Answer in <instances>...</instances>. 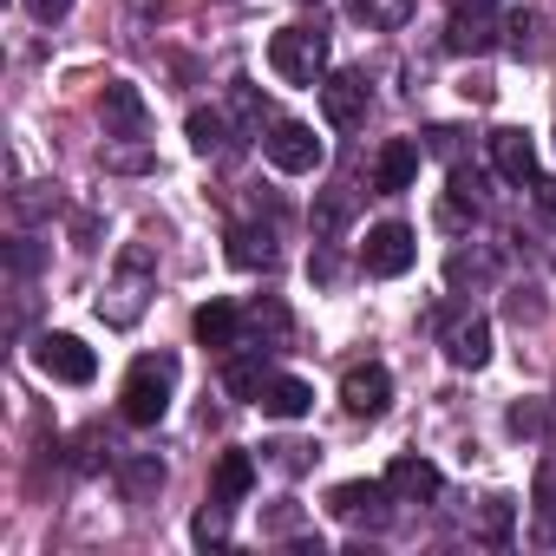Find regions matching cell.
<instances>
[{
    "mask_svg": "<svg viewBox=\"0 0 556 556\" xmlns=\"http://www.w3.org/2000/svg\"><path fill=\"white\" fill-rule=\"evenodd\" d=\"M268 73L282 79V86H308V92H315V86L328 79V34L308 27V21L268 34Z\"/></svg>",
    "mask_w": 556,
    "mask_h": 556,
    "instance_id": "6da1fadb",
    "label": "cell"
},
{
    "mask_svg": "<svg viewBox=\"0 0 556 556\" xmlns=\"http://www.w3.org/2000/svg\"><path fill=\"white\" fill-rule=\"evenodd\" d=\"M170 393H177V361H170V354H144V361H131V374H125L118 413H125L131 426H157V419L170 413Z\"/></svg>",
    "mask_w": 556,
    "mask_h": 556,
    "instance_id": "7a4b0ae2",
    "label": "cell"
},
{
    "mask_svg": "<svg viewBox=\"0 0 556 556\" xmlns=\"http://www.w3.org/2000/svg\"><path fill=\"white\" fill-rule=\"evenodd\" d=\"M262 157L282 170V177H308V170H321V138L302 118H275L268 138H262Z\"/></svg>",
    "mask_w": 556,
    "mask_h": 556,
    "instance_id": "3957f363",
    "label": "cell"
},
{
    "mask_svg": "<svg viewBox=\"0 0 556 556\" xmlns=\"http://www.w3.org/2000/svg\"><path fill=\"white\" fill-rule=\"evenodd\" d=\"M504 14L497 0H445V47L452 53H491Z\"/></svg>",
    "mask_w": 556,
    "mask_h": 556,
    "instance_id": "277c9868",
    "label": "cell"
},
{
    "mask_svg": "<svg viewBox=\"0 0 556 556\" xmlns=\"http://www.w3.org/2000/svg\"><path fill=\"white\" fill-rule=\"evenodd\" d=\"M34 367H40L47 380H60V387H92L99 354H92L79 334H40V341H34Z\"/></svg>",
    "mask_w": 556,
    "mask_h": 556,
    "instance_id": "5b68a950",
    "label": "cell"
},
{
    "mask_svg": "<svg viewBox=\"0 0 556 556\" xmlns=\"http://www.w3.org/2000/svg\"><path fill=\"white\" fill-rule=\"evenodd\" d=\"M413 262H419V236H413L406 223H374V229H367V242H361V268H367V275L393 282V275H406Z\"/></svg>",
    "mask_w": 556,
    "mask_h": 556,
    "instance_id": "8992f818",
    "label": "cell"
},
{
    "mask_svg": "<svg viewBox=\"0 0 556 556\" xmlns=\"http://www.w3.org/2000/svg\"><path fill=\"white\" fill-rule=\"evenodd\" d=\"M387 504H400V497L387 491V478H348V484L328 491V510H334V517H348V523H374V530L393 517Z\"/></svg>",
    "mask_w": 556,
    "mask_h": 556,
    "instance_id": "52a82bcc",
    "label": "cell"
},
{
    "mask_svg": "<svg viewBox=\"0 0 556 556\" xmlns=\"http://www.w3.org/2000/svg\"><path fill=\"white\" fill-rule=\"evenodd\" d=\"M367 105H374V92H367L361 73H328L321 79V118L334 131H361L367 125Z\"/></svg>",
    "mask_w": 556,
    "mask_h": 556,
    "instance_id": "ba28073f",
    "label": "cell"
},
{
    "mask_svg": "<svg viewBox=\"0 0 556 556\" xmlns=\"http://www.w3.org/2000/svg\"><path fill=\"white\" fill-rule=\"evenodd\" d=\"M341 406H348L354 419H380V413L393 406V374H387L380 361L348 367V374H341Z\"/></svg>",
    "mask_w": 556,
    "mask_h": 556,
    "instance_id": "9c48e42d",
    "label": "cell"
},
{
    "mask_svg": "<svg viewBox=\"0 0 556 556\" xmlns=\"http://www.w3.org/2000/svg\"><path fill=\"white\" fill-rule=\"evenodd\" d=\"M99 118H105L112 138H144V131H151L144 92H138L131 79H105V92H99Z\"/></svg>",
    "mask_w": 556,
    "mask_h": 556,
    "instance_id": "30bf717a",
    "label": "cell"
},
{
    "mask_svg": "<svg viewBox=\"0 0 556 556\" xmlns=\"http://www.w3.org/2000/svg\"><path fill=\"white\" fill-rule=\"evenodd\" d=\"M255 406H262V419H308L315 413V387L302 374H268Z\"/></svg>",
    "mask_w": 556,
    "mask_h": 556,
    "instance_id": "8fae6325",
    "label": "cell"
},
{
    "mask_svg": "<svg viewBox=\"0 0 556 556\" xmlns=\"http://www.w3.org/2000/svg\"><path fill=\"white\" fill-rule=\"evenodd\" d=\"M491 164H497V177L504 184H536V138L530 131H517V125H504V131H491Z\"/></svg>",
    "mask_w": 556,
    "mask_h": 556,
    "instance_id": "7c38bea8",
    "label": "cell"
},
{
    "mask_svg": "<svg viewBox=\"0 0 556 556\" xmlns=\"http://www.w3.org/2000/svg\"><path fill=\"white\" fill-rule=\"evenodd\" d=\"M419 157H426V151H419L413 138H387L380 157H374V190H380V197L413 190V184H419Z\"/></svg>",
    "mask_w": 556,
    "mask_h": 556,
    "instance_id": "4fadbf2b",
    "label": "cell"
},
{
    "mask_svg": "<svg viewBox=\"0 0 556 556\" xmlns=\"http://www.w3.org/2000/svg\"><path fill=\"white\" fill-rule=\"evenodd\" d=\"M387 491H393L400 504H432V497L445 491V478H439L432 458H393V465H387Z\"/></svg>",
    "mask_w": 556,
    "mask_h": 556,
    "instance_id": "5bb4252c",
    "label": "cell"
},
{
    "mask_svg": "<svg viewBox=\"0 0 556 556\" xmlns=\"http://www.w3.org/2000/svg\"><path fill=\"white\" fill-rule=\"evenodd\" d=\"M445 361H452V367H471V374H478V367L491 361V321H478V315L452 321V328H445Z\"/></svg>",
    "mask_w": 556,
    "mask_h": 556,
    "instance_id": "9a60e30c",
    "label": "cell"
},
{
    "mask_svg": "<svg viewBox=\"0 0 556 556\" xmlns=\"http://www.w3.org/2000/svg\"><path fill=\"white\" fill-rule=\"evenodd\" d=\"M144 275H151V262H144V255H131V262H125V282L112 289L118 302H99V315H105L112 328H131V321L144 315Z\"/></svg>",
    "mask_w": 556,
    "mask_h": 556,
    "instance_id": "2e32d148",
    "label": "cell"
},
{
    "mask_svg": "<svg viewBox=\"0 0 556 556\" xmlns=\"http://www.w3.org/2000/svg\"><path fill=\"white\" fill-rule=\"evenodd\" d=\"M249 491H255V458H249V452H223V458H216V471H210V497L236 510Z\"/></svg>",
    "mask_w": 556,
    "mask_h": 556,
    "instance_id": "e0dca14e",
    "label": "cell"
},
{
    "mask_svg": "<svg viewBox=\"0 0 556 556\" xmlns=\"http://www.w3.org/2000/svg\"><path fill=\"white\" fill-rule=\"evenodd\" d=\"M190 328H197L203 348H236V334H242V308H236V302H203V308L190 315Z\"/></svg>",
    "mask_w": 556,
    "mask_h": 556,
    "instance_id": "ac0fdd59",
    "label": "cell"
},
{
    "mask_svg": "<svg viewBox=\"0 0 556 556\" xmlns=\"http://www.w3.org/2000/svg\"><path fill=\"white\" fill-rule=\"evenodd\" d=\"M229 262L236 268H275V236L255 229V223H236L229 229Z\"/></svg>",
    "mask_w": 556,
    "mask_h": 556,
    "instance_id": "d6986e66",
    "label": "cell"
},
{
    "mask_svg": "<svg viewBox=\"0 0 556 556\" xmlns=\"http://www.w3.org/2000/svg\"><path fill=\"white\" fill-rule=\"evenodd\" d=\"M118 484H125V497H131V504H151V497L164 491V465H157L151 452H138V458H125V465H118Z\"/></svg>",
    "mask_w": 556,
    "mask_h": 556,
    "instance_id": "ffe728a7",
    "label": "cell"
},
{
    "mask_svg": "<svg viewBox=\"0 0 556 556\" xmlns=\"http://www.w3.org/2000/svg\"><path fill=\"white\" fill-rule=\"evenodd\" d=\"M262 380H268V361H262V348H249V354H242V361H229V374H223V387H229L236 400H249V406H255Z\"/></svg>",
    "mask_w": 556,
    "mask_h": 556,
    "instance_id": "44dd1931",
    "label": "cell"
},
{
    "mask_svg": "<svg viewBox=\"0 0 556 556\" xmlns=\"http://www.w3.org/2000/svg\"><path fill=\"white\" fill-rule=\"evenodd\" d=\"M190 151H197V157H223V151H229L223 112H190Z\"/></svg>",
    "mask_w": 556,
    "mask_h": 556,
    "instance_id": "7402d4cb",
    "label": "cell"
},
{
    "mask_svg": "<svg viewBox=\"0 0 556 556\" xmlns=\"http://www.w3.org/2000/svg\"><path fill=\"white\" fill-rule=\"evenodd\" d=\"M536 536L556 543V458L536 465Z\"/></svg>",
    "mask_w": 556,
    "mask_h": 556,
    "instance_id": "603a6c76",
    "label": "cell"
},
{
    "mask_svg": "<svg viewBox=\"0 0 556 556\" xmlns=\"http://www.w3.org/2000/svg\"><path fill=\"white\" fill-rule=\"evenodd\" d=\"M348 14L367 27H406L413 21V0H348Z\"/></svg>",
    "mask_w": 556,
    "mask_h": 556,
    "instance_id": "cb8c5ba5",
    "label": "cell"
},
{
    "mask_svg": "<svg viewBox=\"0 0 556 556\" xmlns=\"http://www.w3.org/2000/svg\"><path fill=\"white\" fill-rule=\"evenodd\" d=\"M504 426H510L517 439H543V432H549V406H543V400H523V406L504 413Z\"/></svg>",
    "mask_w": 556,
    "mask_h": 556,
    "instance_id": "d4e9b609",
    "label": "cell"
},
{
    "mask_svg": "<svg viewBox=\"0 0 556 556\" xmlns=\"http://www.w3.org/2000/svg\"><path fill=\"white\" fill-rule=\"evenodd\" d=\"M190 536H197L203 549H210V543H223V536H229V504H216V497H210V504L190 517Z\"/></svg>",
    "mask_w": 556,
    "mask_h": 556,
    "instance_id": "484cf974",
    "label": "cell"
},
{
    "mask_svg": "<svg viewBox=\"0 0 556 556\" xmlns=\"http://www.w3.org/2000/svg\"><path fill=\"white\" fill-rule=\"evenodd\" d=\"M536 27H543V21H536L530 8H510V14H504V34H510V53H517V60L536 53Z\"/></svg>",
    "mask_w": 556,
    "mask_h": 556,
    "instance_id": "4316f807",
    "label": "cell"
},
{
    "mask_svg": "<svg viewBox=\"0 0 556 556\" xmlns=\"http://www.w3.org/2000/svg\"><path fill=\"white\" fill-rule=\"evenodd\" d=\"M510 510H517L510 497H484V517H478V536H484V543H504V536H510Z\"/></svg>",
    "mask_w": 556,
    "mask_h": 556,
    "instance_id": "83f0119b",
    "label": "cell"
},
{
    "mask_svg": "<svg viewBox=\"0 0 556 556\" xmlns=\"http://www.w3.org/2000/svg\"><path fill=\"white\" fill-rule=\"evenodd\" d=\"M458 138H465L458 125H432V131H426V144H432L439 157H452V164H458Z\"/></svg>",
    "mask_w": 556,
    "mask_h": 556,
    "instance_id": "f1b7e54d",
    "label": "cell"
},
{
    "mask_svg": "<svg viewBox=\"0 0 556 556\" xmlns=\"http://www.w3.org/2000/svg\"><path fill=\"white\" fill-rule=\"evenodd\" d=\"M27 14H34L40 27H53V21H66V14H73V0H27Z\"/></svg>",
    "mask_w": 556,
    "mask_h": 556,
    "instance_id": "f546056e",
    "label": "cell"
},
{
    "mask_svg": "<svg viewBox=\"0 0 556 556\" xmlns=\"http://www.w3.org/2000/svg\"><path fill=\"white\" fill-rule=\"evenodd\" d=\"M530 190H536V216H543V223L556 229V177H536Z\"/></svg>",
    "mask_w": 556,
    "mask_h": 556,
    "instance_id": "4dcf8cb0",
    "label": "cell"
},
{
    "mask_svg": "<svg viewBox=\"0 0 556 556\" xmlns=\"http://www.w3.org/2000/svg\"><path fill=\"white\" fill-rule=\"evenodd\" d=\"M341 216H348V203H341V197H328V203H321V236H334V229H341Z\"/></svg>",
    "mask_w": 556,
    "mask_h": 556,
    "instance_id": "1f68e13d",
    "label": "cell"
},
{
    "mask_svg": "<svg viewBox=\"0 0 556 556\" xmlns=\"http://www.w3.org/2000/svg\"><path fill=\"white\" fill-rule=\"evenodd\" d=\"M458 92H465V99H471V105H491V79H465V86H458Z\"/></svg>",
    "mask_w": 556,
    "mask_h": 556,
    "instance_id": "d6a6232c",
    "label": "cell"
},
{
    "mask_svg": "<svg viewBox=\"0 0 556 556\" xmlns=\"http://www.w3.org/2000/svg\"><path fill=\"white\" fill-rule=\"evenodd\" d=\"M34 262H40V255H34V242H14V275H27Z\"/></svg>",
    "mask_w": 556,
    "mask_h": 556,
    "instance_id": "836d02e7",
    "label": "cell"
}]
</instances>
